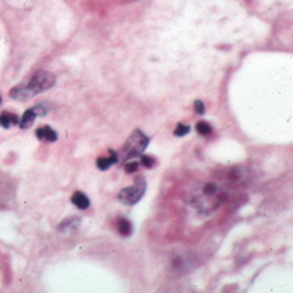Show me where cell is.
<instances>
[{"mask_svg":"<svg viewBox=\"0 0 293 293\" xmlns=\"http://www.w3.org/2000/svg\"><path fill=\"white\" fill-rule=\"evenodd\" d=\"M228 194L223 185L214 180L196 183L186 196L188 205L200 216H209L217 208H220Z\"/></svg>","mask_w":293,"mask_h":293,"instance_id":"cell-1","label":"cell"},{"mask_svg":"<svg viewBox=\"0 0 293 293\" xmlns=\"http://www.w3.org/2000/svg\"><path fill=\"white\" fill-rule=\"evenodd\" d=\"M55 84V75L46 71H38L36 73H32L26 81L20 83L14 89H11V98H14L17 101H26L31 99L36 95H40L46 90L52 89Z\"/></svg>","mask_w":293,"mask_h":293,"instance_id":"cell-2","label":"cell"},{"mask_svg":"<svg viewBox=\"0 0 293 293\" xmlns=\"http://www.w3.org/2000/svg\"><path fill=\"white\" fill-rule=\"evenodd\" d=\"M150 144V138L142 130H134L122 145L121 151L118 153V162L126 164L128 161H134L136 157H141L145 148Z\"/></svg>","mask_w":293,"mask_h":293,"instance_id":"cell-3","label":"cell"},{"mask_svg":"<svg viewBox=\"0 0 293 293\" xmlns=\"http://www.w3.org/2000/svg\"><path fill=\"white\" fill-rule=\"evenodd\" d=\"M146 191V182H145V177L144 176H138L134 179V183L128 188H124L119 191L118 199L122 205H127V206H133L136 205L138 201L144 197Z\"/></svg>","mask_w":293,"mask_h":293,"instance_id":"cell-4","label":"cell"},{"mask_svg":"<svg viewBox=\"0 0 293 293\" xmlns=\"http://www.w3.org/2000/svg\"><path fill=\"white\" fill-rule=\"evenodd\" d=\"M193 256L188 254H179L171 256V272L173 274H186L189 270H193Z\"/></svg>","mask_w":293,"mask_h":293,"instance_id":"cell-5","label":"cell"},{"mask_svg":"<svg viewBox=\"0 0 293 293\" xmlns=\"http://www.w3.org/2000/svg\"><path fill=\"white\" fill-rule=\"evenodd\" d=\"M80 228V219L78 217H69L63 220L58 226H57V231L60 234H73L76 232V229Z\"/></svg>","mask_w":293,"mask_h":293,"instance_id":"cell-6","label":"cell"},{"mask_svg":"<svg viewBox=\"0 0 293 293\" xmlns=\"http://www.w3.org/2000/svg\"><path fill=\"white\" fill-rule=\"evenodd\" d=\"M36 136H37V139H40V141H48V142H55L58 139V134H57V131H55L52 127H49V126H43V127H40L37 131H36Z\"/></svg>","mask_w":293,"mask_h":293,"instance_id":"cell-7","label":"cell"},{"mask_svg":"<svg viewBox=\"0 0 293 293\" xmlns=\"http://www.w3.org/2000/svg\"><path fill=\"white\" fill-rule=\"evenodd\" d=\"M116 162H118V153L113 151V150H110V153H109L107 157H98V159H96V166L99 168V170L106 171V170H109L111 165H115Z\"/></svg>","mask_w":293,"mask_h":293,"instance_id":"cell-8","label":"cell"},{"mask_svg":"<svg viewBox=\"0 0 293 293\" xmlns=\"http://www.w3.org/2000/svg\"><path fill=\"white\" fill-rule=\"evenodd\" d=\"M71 201L78 209H87L90 206L89 197L84 193H81V191H75V193L72 194V197H71Z\"/></svg>","mask_w":293,"mask_h":293,"instance_id":"cell-9","label":"cell"},{"mask_svg":"<svg viewBox=\"0 0 293 293\" xmlns=\"http://www.w3.org/2000/svg\"><path fill=\"white\" fill-rule=\"evenodd\" d=\"M116 231L122 237H130L131 232H133V224L127 219H118V221H116Z\"/></svg>","mask_w":293,"mask_h":293,"instance_id":"cell-10","label":"cell"},{"mask_svg":"<svg viewBox=\"0 0 293 293\" xmlns=\"http://www.w3.org/2000/svg\"><path fill=\"white\" fill-rule=\"evenodd\" d=\"M36 118H37V113H36V110H34V107L32 109H28L25 113H23V116H21V121L18 122V126H20V128H29L31 126H32V122L36 121Z\"/></svg>","mask_w":293,"mask_h":293,"instance_id":"cell-11","label":"cell"},{"mask_svg":"<svg viewBox=\"0 0 293 293\" xmlns=\"http://www.w3.org/2000/svg\"><path fill=\"white\" fill-rule=\"evenodd\" d=\"M17 124H18V118L16 115L8 113V111L0 115V126H2L3 128H11L13 126H17Z\"/></svg>","mask_w":293,"mask_h":293,"instance_id":"cell-12","label":"cell"},{"mask_svg":"<svg viewBox=\"0 0 293 293\" xmlns=\"http://www.w3.org/2000/svg\"><path fill=\"white\" fill-rule=\"evenodd\" d=\"M191 131V127L188 126V124H183V122H179L176 128H174V136L177 138H182V136H186V134Z\"/></svg>","mask_w":293,"mask_h":293,"instance_id":"cell-13","label":"cell"},{"mask_svg":"<svg viewBox=\"0 0 293 293\" xmlns=\"http://www.w3.org/2000/svg\"><path fill=\"white\" fill-rule=\"evenodd\" d=\"M196 130L201 134V136H209V134L212 133V127L209 126L206 121H200L196 126Z\"/></svg>","mask_w":293,"mask_h":293,"instance_id":"cell-14","label":"cell"},{"mask_svg":"<svg viewBox=\"0 0 293 293\" xmlns=\"http://www.w3.org/2000/svg\"><path fill=\"white\" fill-rule=\"evenodd\" d=\"M141 162L145 168H154L156 166V159L153 156H141Z\"/></svg>","mask_w":293,"mask_h":293,"instance_id":"cell-15","label":"cell"},{"mask_svg":"<svg viewBox=\"0 0 293 293\" xmlns=\"http://www.w3.org/2000/svg\"><path fill=\"white\" fill-rule=\"evenodd\" d=\"M138 162H134V161H128V162H126L124 164V168H126V171L128 173V174H131V173H134L138 170Z\"/></svg>","mask_w":293,"mask_h":293,"instance_id":"cell-16","label":"cell"},{"mask_svg":"<svg viewBox=\"0 0 293 293\" xmlns=\"http://www.w3.org/2000/svg\"><path fill=\"white\" fill-rule=\"evenodd\" d=\"M194 110H196V113H199V115H203V113H205V104L201 103L200 99H197L196 103H194Z\"/></svg>","mask_w":293,"mask_h":293,"instance_id":"cell-17","label":"cell"},{"mask_svg":"<svg viewBox=\"0 0 293 293\" xmlns=\"http://www.w3.org/2000/svg\"><path fill=\"white\" fill-rule=\"evenodd\" d=\"M0 104H2V96H0Z\"/></svg>","mask_w":293,"mask_h":293,"instance_id":"cell-18","label":"cell"}]
</instances>
